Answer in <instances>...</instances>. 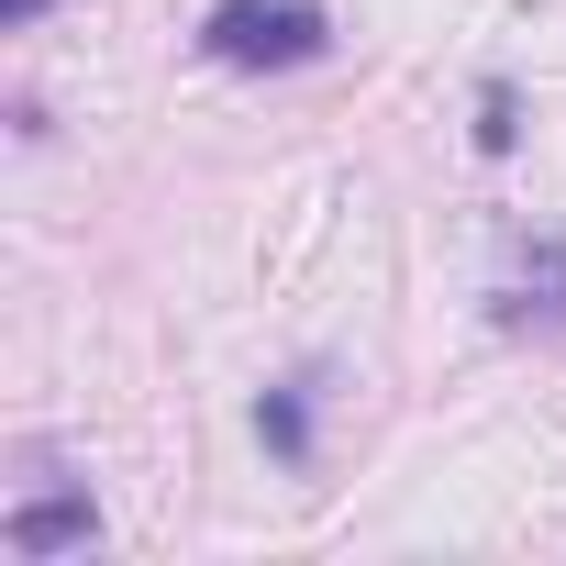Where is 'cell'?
<instances>
[{"label":"cell","instance_id":"obj_2","mask_svg":"<svg viewBox=\"0 0 566 566\" xmlns=\"http://www.w3.org/2000/svg\"><path fill=\"white\" fill-rule=\"evenodd\" d=\"M0 533H12V555H78V544H101V511L90 500H23Z\"/></svg>","mask_w":566,"mask_h":566},{"label":"cell","instance_id":"obj_5","mask_svg":"<svg viewBox=\"0 0 566 566\" xmlns=\"http://www.w3.org/2000/svg\"><path fill=\"white\" fill-rule=\"evenodd\" d=\"M511 145H522V101L489 78V90H478V156H511Z\"/></svg>","mask_w":566,"mask_h":566},{"label":"cell","instance_id":"obj_6","mask_svg":"<svg viewBox=\"0 0 566 566\" xmlns=\"http://www.w3.org/2000/svg\"><path fill=\"white\" fill-rule=\"evenodd\" d=\"M45 12H56V0H0V23H12V34H23V23H45Z\"/></svg>","mask_w":566,"mask_h":566},{"label":"cell","instance_id":"obj_4","mask_svg":"<svg viewBox=\"0 0 566 566\" xmlns=\"http://www.w3.org/2000/svg\"><path fill=\"white\" fill-rule=\"evenodd\" d=\"M511 323H566V244H522V301Z\"/></svg>","mask_w":566,"mask_h":566},{"label":"cell","instance_id":"obj_3","mask_svg":"<svg viewBox=\"0 0 566 566\" xmlns=\"http://www.w3.org/2000/svg\"><path fill=\"white\" fill-rule=\"evenodd\" d=\"M255 433L277 444V467H312V378H277L255 400Z\"/></svg>","mask_w":566,"mask_h":566},{"label":"cell","instance_id":"obj_1","mask_svg":"<svg viewBox=\"0 0 566 566\" xmlns=\"http://www.w3.org/2000/svg\"><path fill=\"white\" fill-rule=\"evenodd\" d=\"M200 56L211 67H323L334 23H323V0H211Z\"/></svg>","mask_w":566,"mask_h":566}]
</instances>
